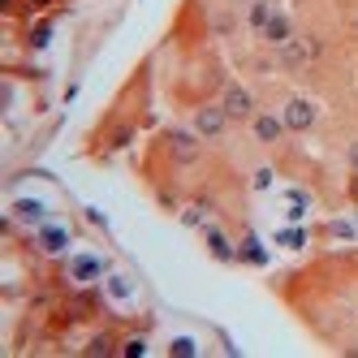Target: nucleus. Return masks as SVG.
Returning <instances> with one entry per match:
<instances>
[{
  "mask_svg": "<svg viewBox=\"0 0 358 358\" xmlns=\"http://www.w3.org/2000/svg\"><path fill=\"white\" fill-rule=\"evenodd\" d=\"M319 56V39L315 35H294L285 48H276V65L281 70H306Z\"/></svg>",
  "mask_w": 358,
  "mask_h": 358,
  "instance_id": "1",
  "label": "nucleus"
},
{
  "mask_svg": "<svg viewBox=\"0 0 358 358\" xmlns=\"http://www.w3.org/2000/svg\"><path fill=\"white\" fill-rule=\"evenodd\" d=\"M220 108L229 112V121H255V117H259L255 95H251L246 87H238V83H229V87H224V100H220Z\"/></svg>",
  "mask_w": 358,
  "mask_h": 358,
  "instance_id": "2",
  "label": "nucleus"
},
{
  "mask_svg": "<svg viewBox=\"0 0 358 358\" xmlns=\"http://www.w3.org/2000/svg\"><path fill=\"white\" fill-rule=\"evenodd\" d=\"M224 125H229V112H224L220 104H203L199 112H194V134L199 138H220Z\"/></svg>",
  "mask_w": 358,
  "mask_h": 358,
  "instance_id": "3",
  "label": "nucleus"
},
{
  "mask_svg": "<svg viewBox=\"0 0 358 358\" xmlns=\"http://www.w3.org/2000/svg\"><path fill=\"white\" fill-rule=\"evenodd\" d=\"M169 151H173V160L190 165V160H199V151H203V138L194 134V129H173V134H169Z\"/></svg>",
  "mask_w": 358,
  "mask_h": 358,
  "instance_id": "4",
  "label": "nucleus"
},
{
  "mask_svg": "<svg viewBox=\"0 0 358 358\" xmlns=\"http://www.w3.org/2000/svg\"><path fill=\"white\" fill-rule=\"evenodd\" d=\"M281 117H285V125H289V129H311L319 112H315V104L306 100V95H294V100L285 104V112H281Z\"/></svg>",
  "mask_w": 358,
  "mask_h": 358,
  "instance_id": "5",
  "label": "nucleus"
},
{
  "mask_svg": "<svg viewBox=\"0 0 358 358\" xmlns=\"http://www.w3.org/2000/svg\"><path fill=\"white\" fill-rule=\"evenodd\" d=\"M285 129H289L285 117H276V112H259V117H255V138H259V143H268V147L285 138Z\"/></svg>",
  "mask_w": 358,
  "mask_h": 358,
  "instance_id": "6",
  "label": "nucleus"
},
{
  "mask_svg": "<svg viewBox=\"0 0 358 358\" xmlns=\"http://www.w3.org/2000/svg\"><path fill=\"white\" fill-rule=\"evenodd\" d=\"M259 35H264L272 48H285L289 39H294V22H289L285 13H272V22H268L264 30H259Z\"/></svg>",
  "mask_w": 358,
  "mask_h": 358,
  "instance_id": "7",
  "label": "nucleus"
},
{
  "mask_svg": "<svg viewBox=\"0 0 358 358\" xmlns=\"http://www.w3.org/2000/svg\"><path fill=\"white\" fill-rule=\"evenodd\" d=\"M100 272H104V264H100L95 255H78V259H74V268H70L74 281H95Z\"/></svg>",
  "mask_w": 358,
  "mask_h": 358,
  "instance_id": "8",
  "label": "nucleus"
},
{
  "mask_svg": "<svg viewBox=\"0 0 358 358\" xmlns=\"http://www.w3.org/2000/svg\"><path fill=\"white\" fill-rule=\"evenodd\" d=\"M39 246H43L48 255H61L65 246H70V233L56 229V224H52V229H39Z\"/></svg>",
  "mask_w": 358,
  "mask_h": 358,
  "instance_id": "9",
  "label": "nucleus"
},
{
  "mask_svg": "<svg viewBox=\"0 0 358 358\" xmlns=\"http://www.w3.org/2000/svg\"><path fill=\"white\" fill-rule=\"evenodd\" d=\"M207 251H211V255H216V259H224V264H229V259L238 255V251L229 246V238H224L220 229H207Z\"/></svg>",
  "mask_w": 358,
  "mask_h": 358,
  "instance_id": "10",
  "label": "nucleus"
},
{
  "mask_svg": "<svg viewBox=\"0 0 358 358\" xmlns=\"http://www.w3.org/2000/svg\"><path fill=\"white\" fill-rule=\"evenodd\" d=\"M272 13H276V9H272V0H259V5L251 9V26H255V30H264V26L272 22Z\"/></svg>",
  "mask_w": 358,
  "mask_h": 358,
  "instance_id": "11",
  "label": "nucleus"
},
{
  "mask_svg": "<svg viewBox=\"0 0 358 358\" xmlns=\"http://www.w3.org/2000/svg\"><path fill=\"white\" fill-rule=\"evenodd\" d=\"M18 216H22V220H43V203L22 199V203H18Z\"/></svg>",
  "mask_w": 358,
  "mask_h": 358,
  "instance_id": "12",
  "label": "nucleus"
},
{
  "mask_svg": "<svg viewBox=\"0 0 358 358\" xmlns=\"http://www.w3.org/2000/svg\"><path fill=\"white\" fill-rule=\"evenodd\" d=\"M207 207H211V203H194V207L186 211V224H203V220H207Z\"/></svg>",
  "mask_w": 358,
  "mask_h": 358,
  "instance_id": "13",
  "label": "nucleus"
},
{
  "mask_svg": "<svg viewBox=\"0 0 358 358\" xmlns=\"http://www.w3.org/2000/svg\"><path fill=\"white\" fill-rule=\"evenodd\" d=\"M255 242H259V238L251 233V238H246V246H242V255H246V259H251V264H264V251H259V246H255Z\"/></svg>",
  "mask_w": 358,
  "mask_h": 358,
  "instance_id": "14",
  "label": "nucleus"
},
{
  "mask_svg": "<svg viewBox=\"0 0 358 358\" xmlns=\"http://www.w3.org/2000/svg\"><path fill=\"white\" fill-rule=\"evenodd\" d=\"M129 138H134V129H129V125H121V129H117V134H112V147H125V143H129Z\"/></svg>",
  "mask_w": 358,
  "mask_h": 358,
  "instance_id": "15",
  "label": "nucleus"
},
{
  "mask_svg": "<svg viewBox=\"0 0 358 358\" xmlns=\"http://www.w3.org/2000/svg\"><path fill=\"white\" fill-rule=\"evenodd\" d=\"M143 350H147V341H143V337H129V341H125V354H129V358L143 354Z\"/></svg>",
  "mask_w": 358,
  "mask_h": 358,
  "instance_id": "16",
  "label": "nucleus"
},
{
  "mask_svg": "<svg viewBox=\"0 0 358 358\" xmlns=\"http://www.w3.org/2000/svg\"><path fill=\"white\" fill-rule=\"evenodd\" d=\"M255 186L268 190V186H272V169H259V173H255Z\"/></svg>",
  "mask_w": 358,
  "mask_h": 358,
  "instance_id": "17",
  "label": "nucleus"
},
{
  "mask_svg": "<svg viewBox=\"0 0 358 358\" xmlns=\"http://www.w3.org/2000/svg\"><path fill=\"white\" fill-rule=\"evenodd\" d=\"M346 160H350V169H354V173H358V138H354V143H350V151H346Z\"/></svg>",
  "mask_w": 358,
  "mask_h": 358,
  "instance_id": "18",
  "label": "nucleus"
},
{
  "mask_svg": "<svg viewBox=\"0 0 358 358\" xmlns=\"http://www.w3.org/2000/svg\"><path fill=\"white\" fill-rule=\"evenodd\" d=\"M91 354H108V337H95L91 341Z\"/></svg>",
  "mask_w": 358,
  "mask_h": 358,
  "instance_id": "19",
  "label": "nucleus"
}]
</instances>
